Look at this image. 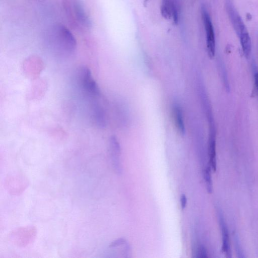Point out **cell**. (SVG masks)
Listing matches in <instances>:
<instances>
[{
    "label": "cell",
    "instance_id": "obj_11",
    "mask_svg": "<svg viewBox=\"0 0 258 258\" xmlns=\"http://www.w3.org/2000/svg\"><path fill=\"white\" fill-rule=\"evenodd\" d=\"M110 148L112 156V161L114 162V165L117 168L118 160V155L119 153V145L114 137H112L110 139Z\"/></svg>",
    "mask_w": 258,
    "mask_h": 258
},
{
    "label": "cell",
    "instance_id": "obj_2",
    "mask_svg": "<svg viewBox=\"0 0 258 258\" xmlns=\"http://www.w3.org/2000/svg\"><path fill=\"white\" fill-rule=\"evenodd\" d=\"M48 38L53 45L66 53L73 52L76 47V39L72 32L65 26L56 25L48 31Z\"/></svg>",
    "mask_w": 258,
    "mask_h": 258
},
{
    "label": "cell",
    "instance_id": "obj_16",
    "mask_svg": "<svg viewBox=\"0 0 258 258\" xmlns=\"http://www.w3.org/2000/svg\"><path fill=\"white\" fill-rule=\"evenodd\" d=\"M254 77L255 87L258 92V72L255 73Z\"/></svg>",
    "mask_w": 258,
    "mask_h": 258
},
{
    "label": "cell",
    "instance_id": "obj_15",
    "mask_svg": "<svg viewBox=\"0 0 258 258\" xmlns=\"http://www.w3.org/2000/svg\"><path fill=\"white\" fill-rule=\"evenodd\" d=\"M124 240L123 239H117V240L112 242L111 243V244L110 245L109 247H114V246H116L117 245H120L124 242Z\"/></svg>",
    "mask_w": 258,
    "mask_h": 258
},
{
    "label": "cell",
    "instance_id": "obj_14",
    "mask_svg": "<svg viewBox=\"0 0 258 258\" xmlns=\"http://www.w3.org/2000/svg\"><path fill=\"white\" fill-rule=\"evenodd\" d=\"M187 204V199L185 195L182 194L180 197V205L182 210L184 209Z\"/></svg>",
    "mask_w": 258,
    "mask_h": 258
},
{
    "label": "cell",
    "instance_id": "obj_3",
    "mask_svg": "<svg viewBox=\"0 0 258 258\" xmlns=\"http://www.w3.org/2000/svg\"><path fill=\"white\" fill-rule=\"evenodd\" d=\"M201 15L206 34V46L208 55L213 58L216 51V39L213 23L206 8L201 7Z\"/></svg>",
    "mask_w": 258,
    "mask_h": 258
},
{
    "label": "cell",
    "instance_id": "obj_7",
    "mask_svg": "<svg viewBox=\"0 0 258 258\" xmlns=\"http://www.w3.org/2000/svg\"><path fill=\"white\" fill-rule=\"evenodd\" d=\"M172 114L173 120L179 134L183 136L185 129L183 114L180 106L177 103H175L172 107Z\"/></svg>",
    "mask_w": 258,
    "mask_h": 258
},
{
    "label": "cell",
    "instance_id": "obj_9",
    "mask_svg": "<svg viewBox=\"0 0 258 258\" xmlns=\"http://www.w3.org/2000/svg\"><path fill=\"white\" fill-rule=\"evenodd\" d=\"M208 155L209 158V165L214 171L216 170V136L214 128H211L209 139Z\"/></svg>",
    "mask_w": 258,
    "mask_h": 258
},
{
    "label": "cell",
    "instance_id": "obj_10",
    "mask_svg": "<svg viewBox=\"0 0 258 258\" xmlns=\"http://www.w3.org/2000/svg\"><path fill=\"white\" fill-rule=\"evenodd\" d=\"M92 115L96 125L104 128L106 125V118L103 108L98 103H94L92 106Z\"/></svg>",
    "mask_w": 258,
    "mask_h": 258
},
{
    "label": "cell",
    "instance_id": "obj_8",
    "mask_svg": "<svg viewBox=\"0 0 258 258\" xmlns=\"http://www.w3.org/2000/svg\"><path fill=\"white\" fill-rule=\"evenodd\" d=\"M219 224L222 238V250L227 257H230L231 256L229 232L222 216H219Z\"/></svg>",
    "mask_w": 258,
    "mask_h": 258
},
{
    "label": "cell",
    "instance_id": "obj_1",
    "mask_svg": "<svg viewBox=\"0 0 258 258\" xmlns=\"http://www.w3.org/2000/svg\"><path fill=\"white\" fill-rule=\"evenodd\" d=\"M225 8L232 25L239 39L243 54L246 57H248L251 50V42L247 28L231 0L226 1Z\"/></svg>",
    "mask_w": 258,
    "mask_h": 258
},
{
    "label": "cell",
    "instance_id": "obj_13",
    "mask_svg": "<svg viewBox=\"0 0 258 258\" xmlns=\"http://www.w3.org/2000/svg\"><path fill=\"white\" fill-rule=\"evenodd\" d=\"M197 257L204 258L207 257V251L205 247L203 245L199 246L197 251Z\"/></svg>",
    "mask_w": 258,
    "mask_h": 258
},
{
    "label": "cell",
    "instance_id": "obj_6",
    "mask_svg": "<svg viewBox=\"0 0 258 258\" xmlns=\"http://www.w3.org/2000/svg\"><path fill=\"white\" fill-rule=\"evenodd\" d=\"M161 14L167 20L172 19L174 23L178 22V8L177 0H162Z\"/></svg>",
    "mask_w": 258,
    "mask_h": 258
},
{
    "label": "cell",
    "instance_id": "obj_5",
    "mask_svg": "<svg viewBox=\"0 0 258 258\" xmlns=\"http://www.w3.org/2000/svg\"><path fill=\"white\" fill-rule=\"evenodd\" d=\"M80 79L84 90L93 96H99L100 90L93 79L90 70L86 67H83L80 71Z\"/></svg>",
    "mask_w": 258,
    "mask_h": 258
},
{
    "label": "cell",
    "instance_id": "obj_4",
    "mask_svg": "<svg viewBox=\"0 0 258 258\" xmlns=\"http://www.w3.org/2000/svg\"><path fill=\"white\" fill-rule=\"evenodd\" d=\"M70 16L78 25L83 28L91 27V21L80 0H71L67 6Z\"/></svg>",
    "mask_w": 258,
    "mask_h": 258
},
{
    "label": "cell",
    "instance_id": "obj_12",
    "mask_svg": "<svg viewBox=\"0 0 258 258\" xmlns=\"http://www.w3.org/2000/svg\"><path fill=\"white\" fill-rule=\"evenodd\" d=\"M211 168L209 165L207 166L204 171V178L205 180L206 188L207 191L209 194H211L213 191V182L211 176Z\"/></svg>",
    "mask_w": 258,
    "mask_h": 258
}]
</instances>
